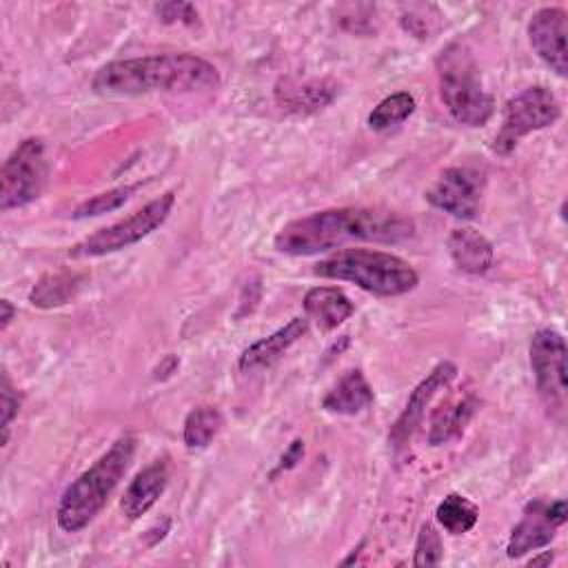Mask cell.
I'll use <instances>...</instances> for the list:
<instances>
[{
	"label": "cell",
	"instance_id": "23",
	"mask_svg": "<svg viewBox=\"0 0 568 568\" xmlns=\"http://www.w3.org/2000/svg\"><path fill=\"white\" fill-rule=\"evenodd\" d=\"M437 524L448 532V535H464L468 532L477 519H479V508L464 495L459 493H448L435 510Z\"/></svg>",
	"mask_w": 568,
	"mask_h": 568
},
{
	"label": "cell",
	"instance_id": "29",
	"mask_svg": "<svg viewBox=\"0 0 568 568\" xmlns=\"http://www.w3.org/2000/svg\"><path fill=\"white\" fill-rule=\"evenodd\" d=\"M304 457V442L302 439H293L291 446L284 450V455L280 457V464H277V470H288L293 468L297 462H302Z\"/></svg>",
	"mask_w": 568,
	"mask_h": 568
},
{
	"label": "cell",
	"instance_id": "6",
	"mask_svg": "<svg viewBox=\"0 0 568 568\" xmlns=\"http://www.w3.org/2000/svg\"><path fill=\"white\" fill-rule=\"evenodd\" d=\"M173 204H175V193L166 191L164 195L146 202L142 209H138L129 217L118 220L109 226H102L95 233L80 240L78 244H73L69 248V257L73 260L102 257L138 244L140 240H144L166 222V217L173 211Z\"/></svg>",
	"mask_w": 568,
	"mask_h": 568
},
{
	"label": "cell",
	"instance_id": "27",
	"mask_svg": "<svg viewBox=\"0 0 568 568\" xmlns=\"http://www.w3.org/2000/svg\"><path fill=\"white\" fill-rule=\"evenodd\" d=\"M0 397H2V444L9 442V428H11V422L13 417L18 415L20 410V395L18 390L13 388L9 375L4 373L2 375V390H0Z\"/></svg>",
	"mask_w": 568,
	"mask_h": 568
},
{
	"label": "cell",
	"instance_id": "10",
	"mask_svg": "<svg viewBox=\"0 0 568 568\" xmlns=\"http://www.w3.org/2000/svg\"><path fill=\"white\" fill-rule=\"evenodd\" d=\"M486 178L473 166H448L424 193L426 202L453 217L475 220L481 211Z\"/></svg>",
	"mask_w": 568,
	"mask_h": 568
},
{
	"label": "cell",
	"instance_id": "8",
	"mask_svg": "<svg viewBox=\"0 0 568 568\" xmlns=\"http://www.w3.org/2000/svg\"><path fill=\"white\" fill-rule=\"evenodd\" d=\"M47 155L42 138H24L4 160L0 173V209L11 211L33 202L47 182Z\"/></svg>",
	"mask_w": 568,
	"mask_h": 568
},
{
	"label": "cell",
	"instance_id": "5",
	"mask_svg": "<svg viewBox=\"0 0 568 568\" xmlns=\"http://www.w3.org/2000/svg\"><path fill=\"white\" fill-rule=\"evenodd\" d=\"M439 98L448 113L466 126H484L495 113V100L484 91L477 62L464 42H450L437 55Z\"/></svg>",
	"mask_w": 568,
	"mask_h": 568
},
{
	"label": "cell",
	"instance_id": "14",
	"mask_svg": "<svg viewBox=\"0 0 568 568\" xmlns=\"http://www.w3.org/2000/svg\"><path fill=\"white\" fill-rule=\"evenodd\" d=\"M306 331H308V317H293L275 333L244 348L237 359V368L242 373H257L262 368L273 366L295 342H300L306 335Z\"/></svg>",
	"mask_w": 568,
	"mask_h": 568
},
{
	"label": "cell",
	"instance_id": "13",
	"mask_svg": "<svg viewBox=\"0 0 568 568\" xmlns=\"http://www.w3.org/2000/svg\"><path fill=\"white\" fill-rule=\"evenodd\" d=\"M566 33L568 16L561 7H541L530 16L528 40L532 51L559 75L566 78Z\"/></svg>",
	"mask_w": 568,
	"mask_h": 568
},
{
	"label": "cell",
	"instance_id": "11",
	"mask_svg": "<svg viewBox=\"0 0 568 568\" xmlns=\"http://www.w3.org/2000/svg\"><path fill=\"white\" fill-rule=\"evenodd\" d=\"M566 519H568V506L564 499L528 501L521 519L515 524L508 537L506 555L510 559H517L530 550H539L548 546L555 539L557 530L566 524Z\"/></svg>",
	"mask_w": 568,
	"mask_h": 568
},
{
	"label": "cell",
	"instance_id": "28",
	"mask_svg": "<svg viewBox=\"0 0 568 568\" xmlns=\"http://www.w3.org/2000/svg\"><path fill=\"white\" fill-rule=\"evenodd\" d=\"M155 13L166 24H175V22L195 24L197 22V11L189 2H162L155 7Z\"/></svg>",
	"mask_w": 568,
	"mask_h": 568
},
{
	"label": "cell",
	"instance_id": "31",
	"mask_svg": "<svg viewBox=\"0 0 568 568\" xmlns=\"http://www.w3.org/2000/svg\"><path fill=\"white\" fill-rule=\"evenodd\" d=\"M550 561H552V552H550V550H546L544 555L532 557L528 564H530V566H539V564H550Z\"/></svg>",
	"mask_w": 568,
	"mask_h": 568
},
{
	"label": "cell",
	"instance_id": "7",
	"mask_svg": "<svg viewBox=\"0 0 568 568\" xmlns=\"http://www.w3.org/2000/svg\"><path fill=\"white\" fill-rule=\"evenodd\" d=\"M559 115L561 106L550 89L535 84L515 93L504 106L501 126L493 140V151L499 155H510L521 138L552 126Z\"/></svg>",
	"mask_w": 568,
	"mask_h": 568
},
{
	"label": "cell",
	"instance_id": "24",
	"mask_svg": "<svg viewBox=\"0 0 568 568\" xmlns=\"http://www.w3.org/2000/svg\"><path fill=\"white\" fill-rule=\"evenodd\" d=\"M415 98L408 91H397L379 100L368 113V126L373 131H386L406 122L415 113Z\"/></svg>",
	"mask_w": 568,
	"mask_h": 568
},
{
	"label": "cell",
	"instance_id": "1",
	"mask_svg": "<svg viewBox=\"0 0 568 568\" xmlns=\"http://www.w3.org/2000/svg\"><path fill=\"white\" fill-rule=\"evenodd\" d=\"M413 235V220L397 211L379 206H339L315 211L284 224L273 244L284 255L302 257L326 253L348 242L399 244Z\"/></svg>",
	"mask_w": 568,
	"mask_h": 568
},
{
	"label": "cell",
	"instance_id": "2",
	"mask_svg": "<svg viewBox=\"0 0 568 568\" xmlns=\"http://www.w3.org/2000/svg\"><path fill=\"white\" fill-rule=\"evenodd\" d=\"M220 87L217 69L193 53H153L113 60L98 69L91 89L100 95L133 98L146 93H193Z\"/></svg>",
	"mask_w": 568,
	"mask_h": 568
},
{
	"label": "cell",
	"instance_id": "4",
	"mask_svg": "<svg viewBox=\"0 0 568 568\" xmlns=\"http://www.w3.org/2000/svg\"><path fill=\"white\" fill-rule=\"evenodd\" d=\"M315 275L326 280L353 282L366 293L377 297H397L413 291L419 282L417 271L402 257L373 251V248H344L326 260H320L313 268Z\"/></svg>",
	"mask_w": 568,
	"mask_h": 568
},
{
	"label": "cell",
	"instance_id": "3",
	"mask_svg": "<svg viewBox=\"0 0 568 568\" xmlns=\"http://www.w3.org/2000/svg\"><path fill=\"white\" fill-rule=\"evenodd\" d=\"M135 435H120L109 446V450L93 462V466L80 473L64 488L55 508V524L60 530L80 532L98 517V513L104 508L106 499L129 470L135 455Z\"/></svg>",
	"mask_w": 568,
	"mask_h": 568
},
{
	"label": "cell",
	"instance_id": "15",
	"mask_svg": "<svg viewBox=\"0 0 568 568\" xmlns=\"http://www.w3.org/2000/svg\"><path fill=\"white\" fill-rule=\"evenodd\" d=\"M169 484V464L166 459H155L146 468H142L133 481L126 486L122 499H120V510L126 519H140L164 493Z\"/></svg>",
	"mask_w": 568,
	"mask_h": 568
},
{
	"label": "cell",
	"instance_id": "30",
	"mask_svg": "<svg viewBox=\"0 0 568 568\" xmlns=\"http://www.w3.org/2000/svg\"><path fill=\"white\" fill-rule=\"evenodd\" d=\"M0 311H2V315H0V331H7V326L11 324V320L16 315V308H13V304L9 300H2L0 302Z\"/></svg>",
	"mask_w": 568,
	"mask_h": 568
},
{
	"label": "cell",
	"instance_id": "21",
	"mask_svg": "<svg viewBox=\"0 0 568 568\" xmlns=\"http://www.w3.org/2000/svg\"><path fill=\"white\" fill-rule=\"evenodd\" d=\"M80 284H82V275H78V273H71V271L47 273L33 284V288L29 293V302L38 308L62 306L71 297H75Z\"/></svg>",
	"mask_w": 568,
	"mask_h": 568
},
{
	"label": "cell",
	"instance_id": "25",
	"mask_svg": "<svg viewBox=\"0 0 568 568\" xmlns=\"http://www.w3.org/2000/svg\"><path fill=\"white\" fill-rule=\"evenodd\" d=\"M140 186H142V184L138 182V184H122V186L102 191V193H98V195H93V197L80 202V204L73 209L71 217L84 220V217H95V215H102V213H111V211L120 209L122 204H126Z\"/></svg>",
	"mask_w": 568,
	"mask_h": 568
},
{
	"label": "cell",
	"instance_id": "26",
	"mask_svg": "<svg viewBox=\"0 0 568 568\" xmlns=\"http://www.w3.org/2000/svg\"><path fill=\"white\" fill-rule=\"evenodd\" d=\"M442 557H444V546H442L439 532L435 530V526L424 524L415 541L413 566H437L442 564Z\"/></svg>",
	"mask_w": 568,
	"mask_h": 568
},
{
	"label": "cell",
	"instance_id": "17",
	"mask_svg": "<svg viewBox=\"0 0 568 568\" xmlns=\"http://www.w3.org/2000/svg\"><path fill=\"white\" fill-rule=\"evenodd\" d=\"M302 304L306 317L315 320L317 328L324 333L337 328L355 313L353 302L337 286H315L304 295Z\"/></svg>",
	"mask_w": 568,
	"mask_h": 568
},
{
	"label": "cell",
	"instance_id": "18",
	"mask_svg": "<svg viewBox=\"0 0 568 568\" xmlns=\"http://www.w3.org/2000/svg\"><path fill=\"white\" fill-rule=\"evenodd\" d=\"M448 253L455 266L468 275H484L493 266V244L475 229H453L448 235Z\"/></svg>",
	"mask_w": 568,
	"mask_h": 568
},
{
	"label": "cell",
	"instance_id": "12",
	"mask_svg": "<svg viewBox=\"0 0 568 568\" xmlns=\"http://www.w3.org/2000/svg\"><path fill=\"white\" fill-rule=\"evenodd\" d=\"M457 375V366L453 362H439L408 395L404 410L397 415V419L390 424L388 430V444L399 450L402 446H406V442L413 437V433L419 428L428 404L433 402V397L446 388Z\"/></svg>",
	"mask_w": 568,
	"mask_h": 568
},
{
	"label": "cell",
	"instance_id": "16",
	"mask_svg": "<svg viewBox=\"0 0 568 568\" xmlns=\"http://www.w3.org/2000/svg\"><path fill=\"white\" fill-rule=\"evenodd\" d=\"M339 87L328 78L313 80H282L275 89V100L282 109L293 113H313L328 106Z\"/></svg>",
	"mask_w": 568,
	"mask_h": 568
},
{
	"label": "cell",
	"instance_id": "9",
	"mask_svg": "<svg viewBox=\"0 0 568 568\" xmlns=\"http://www.w3.org/2000/svg\"><path fill=\"white\" fill-rule=\"evenodd\" d=\"M530 368L535 375L537 393L548 413L564 422L566 415V342L552 328L535 331L530 339Z\"/></svg>",
	"mask_w": 568,
	"mask_h": 568
},
{
	"label": "cell",
	"instance_id": "19",
	"mask_svg": "<svg viewBox=\"0 0 568 568\" xmlns=\"http://www.w3.org/2000/svg\"><path fill=\"white\" fill-rule=\"evenodd\" d=\"M373 388L359 368L346 371L324 395L322 408L335 415H357L373 404Z\"/></svg>",
	"mask_w": 568,
	"mask_h": 568
},
{
	"label": "cell",
	"instance_id": "22",
	"mask_svg": "<svg viewBox=\"0 0 568 568\" xmlns=\"http://www.w3.org/2000/svg\"><path fill=\"white\" fill-rule=\"evenodd\" d=\"M222 426H224V415L220 413V408L197 406L184 419L182 439L186 448L200 450V448H206L217 437Z\"/></svg>",
	"mask_w": 568,
	"mask_h": 568
},
{
	"label": "cell",
	"instance_id": "20",
	"mask_svg": "<svg viewBox=\"0 0 568 568\" xmlns=\"http://www.w3.org/2000/svg\"><path fill=\"white\" fill-rule=\"evenodd\" d=\"M477 408H479V402L473 395H464L462 399L442 406L430 419V428H428V437H426L428 444L442 446V444H448L450 439L459 437L466 430L473 415L477 413Z\"/></svg>",
	"mask_w": 568,
	"mask_h": 568
}]
</instances>
